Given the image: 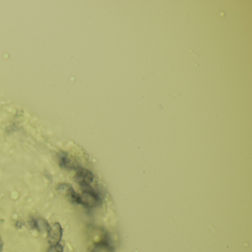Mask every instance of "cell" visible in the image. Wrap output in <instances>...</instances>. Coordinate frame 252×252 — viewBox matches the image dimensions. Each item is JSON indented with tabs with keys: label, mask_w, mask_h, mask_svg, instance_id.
<instances>
[{
	"label": "cell",
	"mask_w": 252,
	"mask_h": 252,
	"mask_svg": "<svg viewBox=\"0 0 252 252\" xmlns=\"http://www.w3.org/2000/svg\"><path fill=\"white\" fill-rule=\"evenodd\" d=\"M101 199L98 194L89 187L84 189L81 194H78V203L87 208H94L98 206Z\"/></svg>",
	"instance_id": "obj_1"
},
{
	"label": "cell",
	"mask_w": 252,
	"mask_h": 252,
	"mask_svg": "<svg viewBox=\"0 0 252 252\" xmlns=\"http://www.w3.org/2000/svg\"><path fill=\"white\" fill-rule=\"evenodd\" d=\"M63 228L59 222H54L48 228V241L51 246L60 243L63 237Z\"/></svg>",
	"instance_id": "obj_2"
},
{
	"label": "cell",
	"mask_w": 252,
	"mask_h": 252,
	"mask_svg": "<svg viewBox=\"0 0 252 252\" xmlns=\"http://www.w3.org/2000/svg\"><path fill=\"white\" fill-rule=\"evenodd\" d=\"M57 191L60 195L65 197L73 203H78V194L73 189L72 186L68 184H61L57 187Z\"/></svg>",
	"instance_id": "obj_3"
},
{
	"label": "cell",
	"mask_w": 252,
	"mask_h": 252,
	"mask_svg": "<svg viewBox=\"0 0 252 252\" xmlns=\"http://www.w3.org/2000/svg\"><path fill=\"white\" fill-rule=\"evenodd\" d=\"M76 182L83 187L84 189L88 188L90 187V184L93 182L94 180V175L92 172H90L88 169H78L76 175Z\"/></svg>",
	"instance_id": "obj_4"
},
{
	"label": "cell",
	"mask_w": 252,
	"mask_h": 252,
	"mask_svg": "<svg viewBox=\"0 0 252 252\" xmlns=\"http://www.w3.org/2000/svg\"><path fill=\"white\" fill-rule=\"evenodd\" d=\"M91 252H113V251L108 243H105V242H101L94 246Z\"/></svg>",
	"instance_id": "obj_5"
},
{
	"label": "cell",
	"mask_w": 252,
	"mask_h": 252,
	"mask_svg": "<svg viewBox=\"0 0 252 252\" xmlns=\"http://www.w3.org/2000/svg\"><path fill=\"white\" fill-rule=\"evenodd\" d=\"M48 252H63V246L60 243L50 246Z\"/></svg>",
	"instance_id": "obj_6"
},
{
	"label": "cell",
	"mask_w": 252,
	"mask_h": 252,
	"mask_svg": "<svg viewBox=\"0 0 252 252\" xmlns=\"http://www.w3.org/2000/svg\"><path fill=\"white\" fill-rule=\"evenodd\" d=\"M2 247H3V242H2V237L0 235V252H2Z\"/></svg>",
	"instance_id": "obj_7"
}]
</instances>
